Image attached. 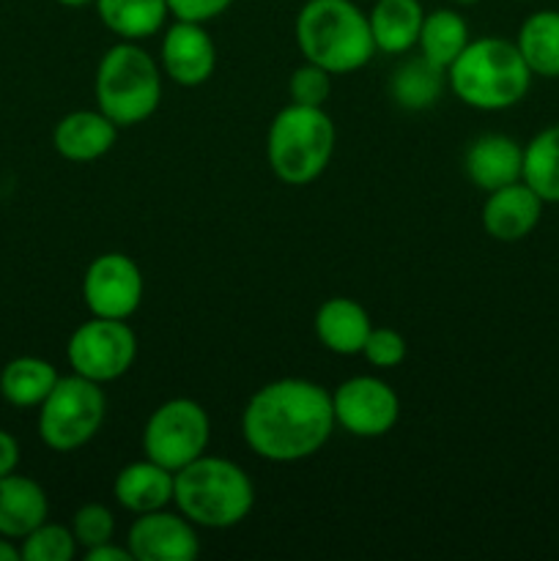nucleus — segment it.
<instances>
[{
  "label": "nucleus",
  "mask_w": 559,
  "mask_h": 561,
  "mask_svg": "<svg viewBox=\"0 0 559 561\" xmlns=\"http://www.w3.org/2000/svg\"><path fill=\"white\" fill-rule=\"evenodd\" d=\"M49 515V502L36 480L22 474H9L0 480V537L22 540Z\"/></svg>",
  "instance_id": "nucleus-19"
},
{
  "label": "nucleus",
  "mask_w": 559,
  "mask_h": 561,
  "mask_svg": "<svg viewBox=\"0 0 559 561\" xmlns=\"http://www.w3.org/2000/svg\"><path fill=\"white\" fill-rule=\"evenodd\" d=\"M55 3L66 5V9H82V5H91L96 3V0H55Z\"/></svg>",
  "instance_id": "nucleus-35"
},
{
  "label": "nucleus",
  "mask_w": 559,
  "mask_h": 561,
  "mask_svg": "<svg viewBox=\"0 0 559 561\" xmlns=\"http://www.w3.org/2000/svg\"><path fill=\"white\" fill-rule=\"evenodd\" d=\"M312 327H316V337L323 348L338 356H354L365 348L373 323L360 301L334 296L318 307Z\"/></svg>",
  "instance_id": "nucleus-17"
},
{
  "label": "nucleus",
  "mask_w": 559,
  "mask_h": 561,
  "mask_svg": "<svg viewBox=\"0 0 559 561\" xmlns=\"http://www.w3.org/2000/svg\"><path fill=\"white\" fill-rule=\"evenodd\" d=\"M334 140L338 131L327 110L290 102L269 124V168L288 186L312 184L332 162Z\"/></svg>",
  "instance_id": "nucleus-6"
},
{
  "label": "nucleus",
  "mask_w": 559,
  "mask_h": 561,
  "mask_svg": "<svg viewBox=\"0 0 559 561\" xmlns=\"http://www.w3.org/2000/svg\"><path fill=\"white\" fill-rule=\"evenodd\" d=\"M332 93V75L321 66L305 64L299 69H294L288 80V96L294 104H305V107H323V102Z\"/></svg>",
  "instance_id": "nucleus-29"
},
{
  "label": "nucleus",
  "mask_w": 559,
  "mask_h": 561,
  "mask_svg": "<svg viewBox=\"0 0 559 561\" xmlns=\"http://www.w3.org/2000/svg\"><path fill=\"white\" fill-rule=\"evenodd\" d=\"M447 82L466 107L499 113L515 107L529 93L532 71L515 42L482 36L466 44L464 53L453 60Z\"/></svg>",
  "instance_id": "nucleus-2"
},
{
  "label": "nucleus",
  "mask_w": 559,
  "mask_h": 561,
  "mask_svg": "<svg viewBox=\"0 0 559 561\" xmlns=\"http://www.w3.org/2000/svg\"><path fill=\"white\" fill-rule=\"evenodd\" d=\"M71 531H75V540L82 551H91V548L104 546V542H113L115 537V515L113 510L104 507L99 502L82 504L80 510L71 518Z\"/></svg>",
  "instance_id": "nucleus-28"
},
{
  "label": "nucleus",
  "mask_w": 559,
  "mask_h": 561,
  "mask_svg": "<svg viewBox=\"0 0 559 561\" xmlns=\"http://www.w3.org/2000/svg\"><path fill=\"white\" fill-rule=\"evenodd\" d=\"M126 548L135 561H195L201 537L190 518L164 507L137 515L126 535Z\"/></svg>",
  "instance_id": "nucleus-12"
},
{
  "label": "nucleus",
  "mask_w": 559,
  "mask_h": 561,
  "mask_svg": "<svg viewBox=\"0 0 559 561\" xmlns=\"http://www.w3.org/2000/svg\"><path fill=\"white\" fill-rule=\"evenodd\" d=\"M455 5H475V3H480V0H453Z\"/></svg>",
  "instance_id": "nucleus-36"
},
{
  "label": "nucleus",
  "mask_w": 559,
  "mask_h": 561,
  "mask_svg": "<svg viewBox=\"0 0 559 561\" xmlns=\"http://www.w3.org/2000/svg\"><path fill=\"white\" fill-rule=\"evenodd\" d=\"M115 502L132 515L153 513L173 504V471L153 460H135L115 474Z\"/></svg>",
  "instance_id": "nucleus-18"
},
{
  "label": "nucleus",
  "mask_w": 559,
  "mask_h": 561,
  "mask_svg": "<svg viewBox=\"0 0 559 561\" xmlns=\"http://www.w3.org/2000/svg\"><path fill=\"white\" fill-rule=\"evenodd\" d=\"M469 42V25H466V20L458 11L436 9L431 14L425 11L420 38H417V47H420L422 58L447 71Z\"/></svg>",
  "instance_id": "nucleus-25"
},
{
  "label": "nucleus",
  "mask_w": 559,
  "mask_h": 561,
  "mask_svg": "<svg viewBox=\"0 0 559 561\" xmlns=\"http://www.w3.org/2000/svg\"><path fill=\"white\" fill-rule=\"evenodd\" d=\"M102 25L121 42H142L168 25V0H96Z\"/></svg>",
  "instance_id": "nucleus-21"
},
{
  "label": "nucleus",
  "mask_w": 559,
  "mask_h": 561,
  "mask_svg": "<svg viewBox=\"0 0 559 561\" xmlns=\"http://www.w3.org/2000/svg\"><path fill=\"white\" fill-rule=\"evenodd\" d=\"M334 422L356 438H381L398 425L400 400L387 381L354 376L332 392Z\"/></svg>",
  "instance_id": "nucleus-11"
},
{
  "label": "nucleus",
  "mask_w": 559,
  "mask_h": 561,
  "mask_svg": "<svg viewBox=\"0 0 559 561\" xmlns=\"http://www.w3.org/2000/svg\"><path fill=\"white\" fill-rule=\"evenodd\" d=\"M107 398L102 383L77 376H60L53 392L38 405V436L55 453L85 447L104 425Z\"/></svg>",
  "instance_id": "nucleus-7"
},
{
  "label": "nucleus",
  "mask_w": 559,
  "mask_h": 561,
  "mask_svg": "<svg viewBox=\"0 0 559 561\" xmlns=\"http://www.w3.org/2000/svg\"><path fill=\"white\" fill-rule=\"evenodd\" d=\"M425 9L420 0H376L367 14L373 44L387 55H403L417 47Z\"/></svg>",
  "instance_id": "nucleus-20"
},
{
  "label": "nucleus",
  "mask_w": 559,
  "mask_h": 561,
  "mask_svg": "<svg viewBox=\"0 0 559 561\" xmlns=\"http://www.w3.org/2000/svg\"><path fill=\"white\" fill-rule=\"evenodd\" d=\"M159 69L181 88H197L217 69V47L201 22L175 20L164 27L159 47Z\"/></svg>",
  "instance_id": "nucleus-13"
},
{
  "label": "nucleus",
  "mask_w": 559,
  "mask_h": 561,
  "mask_svg": "<svg viewBox=\"0 0 559 561\" xmlns=\"http://www.w3.org/2000/svg\"><path fill=\"white\" fill-rule=\"evenodd\" d=\"M464 170L477 190H502L524 175V146L499 131L480 135L466 148Z\"/></svg>",
  "instance_id": "nucleus-15"
},
{
  "label": "nucleus",
  "mask_w": 559,
  "mask_h": 561,
  "mask_svg": "<svg viewBox=\"0 0 559 561\" xmlns=\"http://www.w3.org/2000/svg\"><path fill=\"white\" fill-rule=\"evenodd\" d=\"M521 181L529 184L543 203H559V124L546 126L526 142Z\"/></svg>",
  "instance_id": "nucleus-26"
},
{
  "label": "nucleus",
  "mask_w": 559,
  "mask_h": 561,
  "mask_svg": "<svg viewBox=\"0 0 559 561\" xmlns=\"http://www.w3.org/2000/svg\"><path fill=\"white\" fill-rule=\"evenodd\" d=\"M406 354H409V345H406L403 334L387 327H373L365 340V348H362V356L378 370H392V367L403 365Z\"/></svg>",
  "instance_id": "nucleus-30"
},
{
  "label": "nucleus",
  "mask_w": 559,
  "mask_h": 561,
  "mask_svg": "<svg viewBox=\"0 0 559 561\" xmlns=\"http://www.w3.org/2000/svg\"><path fill=\"white\" fill-rule=\"evenodd\" d=\"M118 126L102 110H75L64 115L53 129V146L69 162H96L113 151Z\"/></svg>",
  "instance_id": "nucleus-16"
},
{
  "label": "nucleus",
  "mask_w": 559,
  "mask_h": 561,
  "mask_svg": "<svg viewBox=\"0 0 559 561\" xmlns=\"http://www.w3.org/2000/svg\"><path fill=\"white\" fill-rule=\"evenodd\" d=\"M93 96L118 129L137 126L162 102V69L137 42H118L99 60Z\"/></svg>",
  "instance_id": "nucleus-5"
},
{
  "label": "nucleus",
  "mask_w": 559,
  "mask_h": 561,
  "mask_svg": "<svg viewBox=\"0 0 559 561\" xmlns=\"http://www.w3.org/2000/svg\"><path fill=\"white\" fill-rule=\"evenodd\" d=\"M20 466V444L9 431H0V480L14 474Z\"/></svg>",
  "instance_id": "nucleus-32"
},
{
  "label": "nucleus",
  "mask_w": 559,
  "mask_h": 561,
  "mask_svg": "<svg viewBox=\"0 0 559 561\" xmlns=\"http://www.w3.org/2000/svg\"><path fill=\"white\" fill-rule=\"evenodd\" d=\"M146 283L142 272L124 252H104L88 263L82 274V301L96 318L126 321L140 307Z\"/></svg>",
  "instance_id": "nucleus-10"
},
{
  "label": "nucleus",
  "mask_w": 559,
  "mask_h": 561,
  "mask_svg": "<svg viewBox=\"0 0 559 561\" xmlns=\"http://www.w3.org/2000/svg\"><path fill=\"white\" fill-rule=\"evenodd\" d=\"M296 44L329 75H351L376 55L367 14L351 0H305L294 25Z\"/></svg>",
  "instance_id": "nucleus-4"
},
{
  "label": "nucleus",
  "mask_w": 559,
  "mask_h": 561,
  "mask_svg": "<svg viewBox=\"0 0 559 561\" xmlns=\"http://www.w3.org/2000/svg\"><path fill=\"white\" fill-rule=\"evenodd\" d=\"M58 378L55 365L42 356H16L0 373V394L14 409H38Z\"/></svg>",
  "instance_id": "nucleus-23"
},
{
  "label": "nucleus",
  "mask_w": 559,
  "mask_h": 561,
  "mask_svg": "<svg viewBox=\"0 0 559 561\" xmlns=\"http://www.w3.org/2000/svg\"><path fill=\"white\" fill-rule=\"evenodd\" d=\"M521 58L529 66L532 77H559V11L543 9L526 16L515 38Z\"/></svg>",
  "instance_id": "nucleus-22"
},
{
  "label": "nucleus",
  "mask_w": 559,
  "mask_h": 561,
  "mask_svg": "<svg viewBox=\"0 0 559 561\" xmlns=\"http://www.w3.org/2000/svg\"><path fill=\"white\" fill-rule=\"evenodd\" d=\"M20 548L14 546V540L9 537H0V561H20Z\"/></svg>",
  "instance_id": "nucleus-34"
},
{
  "label": "nucleus",
  "mask_w": 559,
  "mask_h": 561,
  "mask_svg": "<svg viewBox=\"0 0 559 561\" xmlns=\"http://www.w3.org/2000/svg\"><path fill=\"white\" fill-rule=\"evenodd\" d=\"M212 442V420L197 400L173 398L151 411L142 427V453L148 460L168 471L184 469L186 463L206 455Z\"/></svg>",
  "instance_id": "nucleus-8"
},
{
  "label": "nucleus",
  "mask_w": 559,
  "mask_h": 561,
  "mask_svg": "<svg viewBox=\"0 0 559 561\" xmlns=\"http://www.w3.org/2000/svg\"><path fill=\"white\" fill-rule=\"evenodd\" d=\"M332 394L307 378H277L247 400L241 411L244 444L269 463H299L332 438Z\"/></svg>",
  "instance_id": "nucleus-1"
},
{
  "label": "nucleus",
  "mask_w": 559,
  "mask_h": 561,
  "mask_svg": "<svg viewBox=\"0 0 559 561\" xmlns=\"http://www.w3.org/2000/svg\"><path fill=\"white\" fill-rule=\"evenodd\" d=\"M173 504L195 526L230 529L255 507V485L233 460L201 455L173 474Z\"/></svg>",
  "instance_id": "nucleus-3"
},
{
  "label": "nucleus",
  "mask_w": 559,
  "mask_h": 561,
  "mask_svg": "<svg viewBox=\"0 0 559 561\" xmlns=\"http://www.w3.org/2000/svg\"><path fill=\"white\" fill-rule=\"evenodd\" d=\"M230 5H233V0H168V9L175 20L201 22V25L217 20Z\"/></svg>",
  "instance_id": "nucleus-31"
},
{
  "label": "nucleus",
  "mask_w": 559,
  "mask_h": 561,
  "mask_svg": "<svg viewBox=\"0 0 559 561\" xmlns=\"http://www.w3.org/2000/svg\"><path fill=\"white\" fill-rule=\"evenodd\" d=\"M543 206L546 203L529 184L515 181L502 190L488 192V201L482 206V228L491 239L513 244V241L526 239L540 225Z\"/></svg>",
  "instance_id": "nucleus-14"
},
{
  "label": "nucleus",
  "mask_w": 559,
  "mask_h": 561,
  "mask_svg": "<svg viewBox=\"0 0 559 561\" xmlns=\"http://www.w3.org/2000/svg\"><path fill=\"white\" fill-rule=\"evenodd\" d=\"M444 82H447V71L417 55V58L403 60L395 69L392 80H389V93H392L398 107L420 113V110L433 107L442 99Z\"/></svg>",
  "instance_id": "nucleus-24"
},
{
  "label": "nucleus",
  "mask_w": 559,
  "mask_h": 561,
  "mask_svg": "<svg viewBox=\"0 0 559 561\" xmlns=\"http://www.w3.org/2000/svg\"><path fill=\"white\" fill-rule=\"evenodd\" d=\"M137 356V337L126 321L96 318L80 323L66 343L71 373L96 383L118 381L129 373Z\"/></svg>",
  "instance_id": "nucleus-9"
},
{
  "label": "nucleus",
  "mask_w": 559,
  "mask_h": 561,
  "mask_svg": "<svg viewBox=\"0 0 559 561\" xmlns=\"http://www.w3.org/2000/svg\"><path fill=\"white\" fill-rule=\"evenodd\" d=\"M88 561H132V553L126 546H115V542H104V546L85 551Z\"/></svg>",
  "instance_id": "nucleus-33"
},
{
  "label": "nucleus",
  "mask_w": 559,
  "mask_h": 561,
  "mask_svg": "<svg viewBox=\"0 0 559 561\" xmlns=\"http://www.w3.org/2000/svg\"><path fill=\"white\" fill-rule=\"evenodd\" d=\"M77 540L71 526L49 524L44 520L42 526L20 540L22 561H71L77 557Z\"/></svg>",
  "instance_id": "nucleus-27"
}]
</instances>
